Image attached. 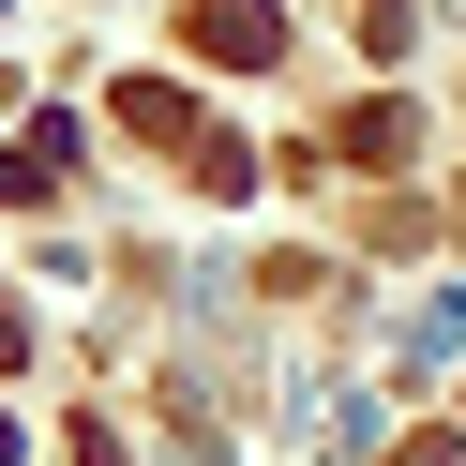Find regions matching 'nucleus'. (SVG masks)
<instances>
[{"label": "nucleus", "instance_id": "f257e3e1", "mask_svg": "<svg viewBox=\"0 0 466 466\" xmlns=\"http://www.w3.org/2000/svg\"><path fill=\"white\" fill-rule=\"evenodd\" d=\"M196 46H211L226 76H256V61L286 46V15H271V0H196Z\"/></svg>", "mask_w": 466, "mask_h": 466}, {"label": "nucleus", "instance_id": "f03ea898", "mask_svg": "<svg viewBox=\"0 0 466 466\" xmlns=\"http://www.w3.org/2000/svg\"><path fill=\"white\" fill-rule=\"evenodd\" d=\"M346 151H361V166H406V151H421V106H391V91L346 106Z\"/></svg>", "mask_w": 466, "mask_h": 466}, {"label": "nucleus", "instance_id": "7ed1b4c3", "mask_svg": "<svg viewBox=\"0 0 466 466\" xmlns=\"http://www.w3.org/2000/svg\"><path fill=\"white\" fill-rule=\"evenodd\" d=\"M0 361H31V316H15V301H0Z\"/></svg>", "mask_w": 466, "mask_h": 466}]
</instances>
